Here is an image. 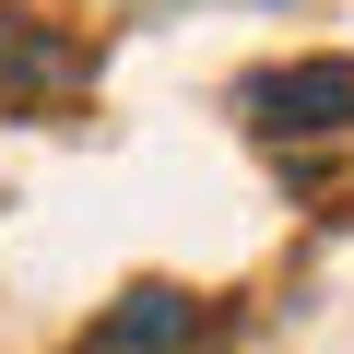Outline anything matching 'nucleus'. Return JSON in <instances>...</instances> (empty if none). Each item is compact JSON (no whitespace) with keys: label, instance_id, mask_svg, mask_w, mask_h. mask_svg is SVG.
I'll return each mask as SVG.
<instances>
[{"label":"nucleus","instance_id":"7ed1b4c3","mask_svg":"<svg viewBox=\"0 0 354 354\" xmlns=\"http://www.w3.org/2000/svg\"><path fill=\"white\" fill-rule=\"evenodd\" d=\"M213 319H201V295H177V283H130L95 330H83V354H189Z\"/></svg>","mask_w":354,"mask_h":354},{"label":"nucleus","instance_id":"f257e3e1","mask_svg":"<svg viewBox=\"0 0 354 354\" xmlns=\"http://www.w3.org/2000/svg\"><path fill=\"white\" fill-rule=\"evenodd\" d=\"M236 118H248L260 142H342V130H354V59H330V48L260 59V71L236 83Z\"/></svg>","mask_w":354,"mask_h":354},{"label":"nucleus","instance_id":"f03ea898","mask_svg":"<svg viewBox=\"0 0 354 354\" xmlns=\"http://www.w3.org/2000/svg\"><path fill=\"white\" fill-rule=\"evenodd\" d=\"M59 95H83V48L48 12L0 0V106H59Z\"/></svg>","mask_w":354,"mask_h":354}]
</instances>
